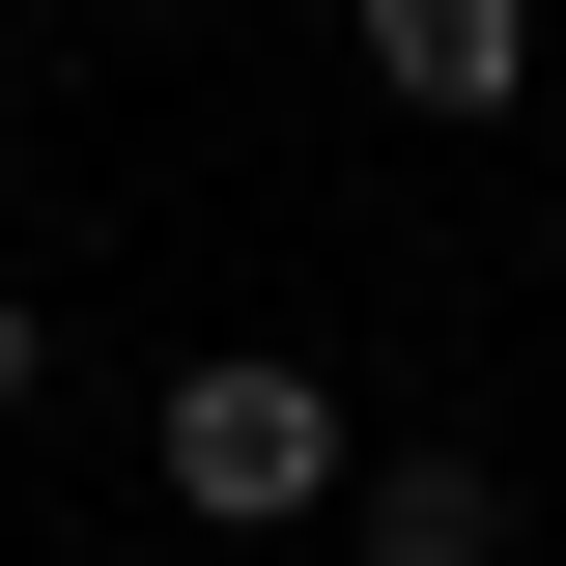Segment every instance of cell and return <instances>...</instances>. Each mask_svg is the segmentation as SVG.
Here are the masks:
<instances>
[{
  "label": "cell",
  "instance_id": "6da1fadb",
  "mask_svg": "<svg viewBox=\"0 0 566 566\" xmlns=\"http://www.w3.org/2000/svg\"><path fill=\"white\" fill-rule=\"evenodd\" d=\"M142 482L199 510V538H312V510L368 482V424H340V368H312V340H199V368H170V424H142Z\"/></svg>",
  "mask_w": 566,
  "mask_h": 566
},
{
  "label": "cell",
  "instance_id": "7a4b0ae2",
  "mask_svg": "<svg viewBox=\"0 0 566 566\" xmlns=\"http://www.w3.org/2000/svg\"><path fill=\"white\" fill-rule=\"evenodd\" d=\"M368 85H397L424 142H482V114H538V0H368Z\"/></svg>",
  "mask_w": 566,
  "mask_h": 566
},
{
  "label": "cell",
  "instance_id": "3957f363",
  "mask_svg": "<svg viewBox=\"0 0 566 566\" xmlns=\"http://www.w3.org/2000/svg\"><path fill=\"white\" fill-rule=\"evenodd\" d=\"M340 538H368V566H510L538 510H510V453H453V424H424V453H368V482H340Z\"/></svg>",
  "mask_w": 566,
  "mask_h": 566
},
{
  "label": "cell",
  "instance_id": "277c9868",
  "mask_svg": "<svg viewBox=\"0 0 566 566\" xmlns=\"http://www.w3.org/2000/svg\"><path fill=\"white\" fill-rule=\"evenodd\" d=\"M29 368H57V312H29V283H0V424H29Z\"/></svg>",
  "mask_w": 566,
  "mask_h": 566
}]
</instances>
